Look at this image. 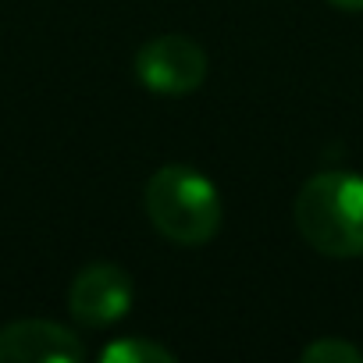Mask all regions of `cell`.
<instances>
[{"label":"cell","instance_id":"7","mask_svg":"<svg viewBox=\"0 0 363 363\" xmlns=\"http://www.w3.org/2000/svg\"><path fill=\"white\" fill-rule=\"evenodd\" d=\"M303 359H310V363H363V349H356L342 338H320L303 349Z\"/></svg>","mask_w":363,"mask_h":363},{"label":"cell","instance_id":"4","mask_svg":"<svg viewBox=\"0 0 363 363\" xmlns=\"http://www.w3.org/2000/svg\"><path fill=\"white\" fill-rule=\"evenodd\" d=\"M132 278L118 264H89L75 274L68 289V310L86 328H107L121 320L132 306Z\"/></svg>","mask_w":363,"mask_h":363},{"label":"cell","instance_id":"6","mask_svg":"<svg viewBox=\"0 0 363 363\" xmlns=\"http://www.w3.org/2000/svg\"><path fill=\"white\" fill-rule=\"evenodd\" d=\"M104 363H174V352L157 345V342H146V338H121L114 345H107L100 352Z\"/></svg>","mask_w":363,"mask_h":363},{"label":"cell","instance_id":"8","mask_svg":"<svg viewBox=\"0 0 363 363\" xmlns=\"http://www.w3.org/2000/svg\"><path fill=\"white\" fill-rule=\"evenodd\" d=\"M328 4H335L342 11H363V0H328Z\"/></svg>","mask_w":363,"mask_h":363},{"label":"cell","instance_id":"5","mask_svg":"<svg viewBox=\"0 0 363 363\" xmlns=\"http://www.w3.org/2000/svg\"><path fill=\"white\" fill-rule=\"evenodd\" d=\"M79 335L54 320H15L0 328V363H79Z\"/></svg>","mask_w":363,"mask_h":363},{"label":"cell","instance_id":"1","mask_svg":"<svg viewBox=\"0 0 363 363\" xmlns=\"http://www.w3.org/2000/svg\"><path fill=\"white\" fill-rule=\"evenodd\" d=\"M296 228L320 257H363V174H313L296 196Z\"/></svg>","mask_w":363,"mask_h":363},{"label":"cell","instance_id":"3","mask_svg":"<svg viewBox=\"0 0 363 363\" xmlns=\"http://www.w3.org/2000/svg\"><path fill=\"white\" fill-rule=\"evenodd\" d=\"M135 79L160 96H186L207 79V54L186 36H157L135 54Z\"/></svg>","mask_w":363,"mask_h":363},{"label":"cell","instance_id":"2","mask_svg":"<svg viewBox=\"0 0 363 363\" xmlns=\"http://www.w3.org/2000/svg\"><path fill=\"white\" fill-rule=\"evenodd\" d=\"M143 203L150 225L178 246H203L221 228V196L214 182L189 164H164L153 171Z\"/></svg>","mask_w":363,"mask_h":363}]
</instances>
